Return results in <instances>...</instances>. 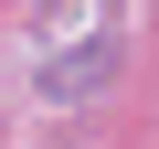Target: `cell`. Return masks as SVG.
Listing matches in <instances>:
<instances>
[]
</instances>
